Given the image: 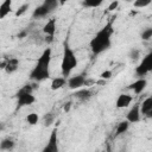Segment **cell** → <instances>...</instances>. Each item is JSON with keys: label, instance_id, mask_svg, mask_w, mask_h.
Returning <instances> with one entry per match:
<instances>
[{"label": "cell", "instance_id": "obj_2", "mask_svg": "<svg viewBox=\"0 0 152 152\" xmlns=\"http://www.w3.org/2000/svg\"><path fill=\"white\" fill-rule=\"evenodd\" d=\"M77 57L74 52V50L70 48L68 39L63 42V56H62V63H61V71L63 77L70 76L71 71L77 66Z\"/></svg>", "mask_w": 152, "mask_h": 152}, {"label": "cell", "instance_id": "obj_22", "mask_svg": "<svg viewBox=\"0 0 152 152\" xmlns=\"http://www.w3.org/2000/svg\"><path fill=\"white\" fill-rule=\"evenodd\" d=\"M55 119H56V115L52 113V112H49V113H46L45 115H44V118H43V122H44V126H51L52 124H53V121H55Z\"/></svg>", "mask_w": 152, "mask_h": 152}, {"label": "cell", "instance_id": "obj_24", "mask_svg": "<svg viewBox=\"0 0 152 152\" xmlns=\"http://www.w3.org/2000/svg\"><path fill=\"white\" fill-rule=\"evenodd\" d=\"M140 37H141V39L142 40H150L151 38H152V28L151 27H146V28H144L142 31H141V33H140Z\"/></svg>", "mask_w": 152, "mask_h": 152}, {"label": "cell", "instance_id": "obj_19", "mask_svg": "<svg viewBox=\"0 0 152 152\" xmlns=\"http://www.w3.org/2000/svg\"><path fill=\"white\" fill-rule=\"evenodd\" d=\"M14 140L11 139V138H5L0 141V150H4V151H10V150H13L14 148Z\"/></svg>", "mask_w": 152, "mask_h": 152}, {"label": "cell", "instance_id": "obj_21", "mask_svg": "<svg viewBox=\"0 0 152 152\" xmlns=\"http://www.w3.org/2000/svg\"><path fill=\"white\" fill-rule=\"evenodd\" d=\"M102 2H103V0H83L82 5L87 8H95V7L101 6Z\"/></svg>", "mask_w": 152, "mask_h": 152}, {"label": "cell", "instance_id": "obj_10", "mask_svg": "<svg viewBox=\"0 0 152 152\" xmlns=\"http://www.w3.org/2000/svg\"><path fill=\"white\" fill-rule=\"evenodd\" d=\"M51 58H52V49H51V48H46V49L42 52L40 57H39L38 61H37V63L40 64V65H43V66L50 68Z\"/></svg>", "mask_w": 152, "mask_h": 152}, {"label": "cell", "instance_id": "obj_30", "mask_svg": "<svg viewBox=\"0 0 152 152\" xmlns=\"http://www.w3.org/2000/svg\"><path fill=\"white\" fill-rule=\"evenodd\" d=\"M28 34V31L27 30H24V31H21L20 33H18V38H24V37H26Z\"/></svg>", "mask_w": 152, "mask_h": 152}, {"label": "cell", "instance_id": "obj_5", "mask_svg": "<svg viewBox=\"0 0 152 152\" xmlns=\"http://www.w3.org/2000/svg\"><path fill=\"white\" fill-rule=\"evenodd\" d=\"M151 71H152V52H148L147 55L144 56L139 65L135 66V75L140 78V77H145Z\"/></svg>", "mask_w": 152, "mask_h": 152}, {"label": "cell", "instance_id": "obj_31", "mask_svg": "<svg viewBox=\"0 0 152 152\" xmlns=\"http://www.w3.org/2000/svg\"><path fill=\"white\" fill-rule=\"evenodd\" d=\"M6 63H7V58L0 59V69H5V66H6Z\"/></svg>", "mask_w": 152, "mask_h": 152}, {"label": "cell", "instance_id": "obj_11", "mask_svg": "<svg viewBox=\"0 0 152 152\" xmlns=\"http://www.w3.org/2000/svg\"><path fill=\"white\" fill-rule=\"evenodd\" d=\"M147 86V81L145 77H140L139 80H137L135 82H133L132 84H129V89H132L135 94H141L144 91V89L146 88Z\"/></svg>", "mask_w": 152, "mask_h": 152}, {"label": "cell", "instance_id": "obj_33", "mask_svg": "<svg viewBox=\"0 0 152 152\" xmlns=\"http://www.w3.org/2000/svg\"><path fill=\"white\" fill-rule=\"evenodd\" d=\"M52 40H53V36H46V38H45V43L50 44Z\"/></svg>", "mask_w": 152, "mask_h": 152}, {"label": "cell", "instance_id": "obj_17", "mask_svg": "<svg viewBox=\"0 0 152 152\" xmlns=\"http://www.w3.org/2000/svg\"><path fill=\"white\" fill-rule=\"evenodd\" d=\"M12 11V0H4L0 5V19L6 18V15Z\"/></svg>", "mask_w": 152, "mask_h": 152}, {"label": "cell", "instance_id": "obj_26", "mask_svg": "<svg viewBox=\"0 0 152 152\" xmlns=\"http://www.w3.org/2000/svg\"><path fill=\"white\" fill-rule=\"evenodd\" d=\"M151 1L152 0H134L133 6L135 8H144V7H147L151 4Z\"/></svg>", "mask_w": 152, "mask_h": 152}, {"label": "cell", "instance_id": "obj_4", "mask_svg": "<svg viewBox=\"0 0 152 152\" xmlns=\"http://www.w3.org/2000/svg\"><path fill=\"white\" fill-rule=\"evenodd\" d=\"M59 7L58 0H44L42 5L37 6L32 13L33 18H44L51 14L53 11H56Z\"/></svg>", "mask_w": 152, "mask_h": 152}, {"label": "cell", "instance_id": "obj_12", "mask_svg": "<svg viewBox=\"0 0 152 152\" xmlns=\"http://www.w3.org/2000/svg\"><path fill=\"white\" fill-rule=\"evenodd\" d=\"M133 101V97L129 94H120L116 99V108H126L131 104V102Z\"/></svg>", "mask_w": 152, "mask_h": 152}, {"label": "cell", "instance_id": "obj_36", "mask_svg": "<svg viewBox=\"0 0 152 152\" xmlns=\"http://www.w3.org/2000/svg\"><path fill=\"white\" fill-rule=\"evenodd\" d=\"M126 1H127V2H129V1H132V0H126Z\"/></svg>", "mask_w": 152, "mask_h": 152}, {"label": "cell", "instance_id": "obj_15", "mask_svg": "<svg viewBox=\"0 0 152 152\" xmlns=\"http://www.w3.org/2000/svg\"><path fill=\"white\" fill-rule=\"evenodd\" d=\"M74 96L77 100H80L81 102H86L93 96V91L90 89H81L80 88V89H76V93L74 94Z\"/></svg>", "mask_w": 152, "mask_h": 152}, {"label": "cell", "instance_id": "obj_8", "mask_svg": "<svg viewBox=\"0 0 152 152\" xmlns=\"http://www.w3.org/2000/svg\"><path fill=\"white\" fill-rule=\"evenodd\" d=\"M86 78L87 76L84 74H80V75H75V76H71L70 78L66 80V83H68V87L72 90H76V89H80L84 86V82H86Z\"/></svg>", "mask_w": 152, "mask_h": 152}, {"label": "cell", "instance_id": "obj_23", "mask_svg": "<svg viewBox=\"0 0 152 152\" xmlns=\"http://www.w3.org/2000/svg\"><path fill=\"white\" fill-rule=\"evenodd\" d=\"M140 50L139 49H137V48H133V49H131L129 50V53H128V57H129V59L132 61V62H135V61H138L139 58H140Z\"/></svg>", "mask_w": 152, "mask_h": 152}, {"label": "cell", "instance_id": "obj_20", "mask_svg": "<svg viewBox=\"0 0 152 152\" xmlns=\"http://www.w3.org/2000/svg\"><path fill=\"white\" fill-rule=\"evenodd\" d=\"M129 127V122L127 120H124V121H120L118 124V127H116V131H115V135H120V134H124L127 132Z\"/></svg>", "mask_w": 152, "mask_h": 152}, {"label": "cell", "instance_id": "obj_25", "mask_svg": "<svg viewBox=\"0 0 152 152\" xmlns=\"http://www.w3.org/2000/svg\"><path fill=\"white\" fill-rule=\"evenodd\" d=\"M38 120H39V118H38V114L37 113H30L27 116H26V121H27V124L28 125H36L37 122H38Z\"/></svg>", "mask_w": 152, "mask_h": 152}, {"label": "cell", "instance_id": "obj_6", "mask_svg": "<svg viewBox=\"0 0 152 152\" xmlns=\"http://www.w3.org/2000/svg\"><path fill=\"white\" fill-rule=\"evenodd\" d=\"M49 77H50V68L43 66L38 63H36V65L33 66V69L30 72V80H32L34 82H42Z\"/></svg>", "mask_w": 152, "mask_h": 152}, {"label": "cell", "instance_id": "obj_34", "mask_svg": "<svg viewBox=\"0 0 152 152\" xmlns=\"http://www.w3.org/2000/svg\"><path fill=\"white\" fill-rule=\"evenodd\" d=\"M69 0H58V2H59V6H62V5H64V4H66Z\"/></svg>", "mask_w": 152, "mask_h": 152}, {"label": "cell", "instance_id": "obj_29", "mask_svg": "<svg viewBox=\"0 0 152 152\" xmlns=\"http://www.w3.org/2000/svg\"><path fill=\"white\" fill-rule=\"evenodd\" d=\"M118 6H119V1H118V0H114V1H112L110 5L108 6V11H114V10L118 8Z\"/></svg>", "mask_w": 152, "mask_h": 152}, {"label": "cell", "instance_id": "obj_13", "mask_svg": "<svg viewBox=\"0 0 152 152\" xmlns=\"http://www.w3.org/2000/svg\"><path fill=\"white\" fill-rule=\"evenodd\" d=\"M139 106H140V113L146 115V116H148V118H151V115H152V97L147 96L142 101V103L139 104Z\"/></svg>", "mask_w": 152, "mask_h": 152}, {"label": "cell", "instance_id": "obj_35", "mask_svg": "<svg viewBox=\"0 0 152 152\" xmlns=\"http://www.w3.org/2000/svg\"><path fill=\"white\" fill-rule=\"evenodd\" d=\"M4 127H5V126H4V124H2V122H0V132L4 129Z\"/></svg>", "mask_w": 152, "mask_h": 152}, {"label": "cell", "instance_id": "obj_32", "mask_svg": "<svg viewBox=\"0 0 152 152\" xmlns=\"http://www.w3.org/2000/svg\"><path fill=\"white\" fill-rule=\"evenodd\" d=\"M70 108H71V102L69 101V102H66V103L64 104V108H63V109H64V112H69Z\"/></svg>", "mask_w": 152, "mask_h": 152}, {"label": "cell", "instance_id": "obj_3", "mask_svg": "<svg viewBox=\"0 0 152 152\" xmlns=\"http://www.w3.org/2000/svg\"><path fill=\"white\" fill-rule=\"evenodd\" d=\"M33 86H34V84L26 83V84H24V86L17 91L15 97H17V106H18V108H21V107L30 106V104L34 103L36 97H34V95H32V91H33V89H34Z\"/></svg>", "mask_w": 152, "mask_h": 152}, {"label": "cell", "instance_id": "obj_16", "mask_svg": "<svg viewBox=\"0 0 152 152\" xmlns=\"http://www.w3.org/2000/svg\"><path fill=\"white\" fill-rule=\"evenodd\" d=\"M56 23H57L56 18H51L50 20H48V23L43 27V32L46 36H55V33H56Z\"/></svg>", "mask_w": 152, "mask_h": 152}, {"label": "cell", "instance_id": "obj_7", "mask_svg": "<svg viewBox=\"0 0 152 152\" xmlns=\"http://www.w3.org/2000/svg\"><path fill=\"white\" fill-rule=\"evenodd\" d=\"M43 152H58V137H57V128H53L46 146L43 148Z\"/></svg>", "mask_w": 152, "mask_h": 152}, {"label": "cell", "instance_id": "obj_28", "mask_svg": "<svg viewBox=\"0 0 152 152\" xmlns=\"http://www.w3.org/2000/svg\"><path fill=\"white\" fill-rule=\"evenodd\" d=\"M100 77L102 78V80H109L110 77H112V71L110 70H104V71H102L101 72V75H100Z\"/></svg>", "mask_w": 152, "mask_h": 152}, {"label": "cell", "instance_id": "obj_14", "mask_svg": "<svg viewBox=\"0 0 152 152\" xmlns=\"http://www.w3.org/2000/svg\"><path fill=\"white\" fill-rule=\"evenodd\" d=\"M19 68V59L15 58V57H12V58H7V63H6V66H5V71L6 74L11 75L13 72H15Z\"/></svg>", "mask_w": 152, "mask_h": 152}, {"label": "cell", "instance_id": "obj_1", "mask_svg": "<svg viewBox=\"0 0 152 152\" xmlns=\"http://www.w3.org/2000/svg\"><path fill=\"white\" fill-rule=\"evenodd\" d=\"M114 33L113 21H108L102 28H100L91 38L89 45L94 55H100L108 50L112 45V36Z\"/></svg>", "mask_w": 152, "mask_h": 152}, {"label": "cell", "instance_id": "obj_9", "mask_svg": "<svg viewBox=\"0 0 152 152\" xmlns=\"http://www.w3.org/2000/svg\"><path fill=\"white\" fill-rule=\"evenodd\" d=\"M141 119V113H140V106L139 103H135L133 104V107L128 110L127 115H126V120L129 122V124H137L139 122Z\"/></svg>", "mask_w": 152, "mask_h": 152}, {"label": "cell", "instance_id": "obj_27", "mask_svg": "<svg viewBox=\"0 0 152 152\" xmlns=\"http://www.w3.org/2000/svg\"><path fill=\"white\" fill-rule=\"evenodd\" d=\"M30 8V4H23L17 11H15V17H21V15H24L26 12H27V10Z\"/></svg>", "mask_w": 152, "mask_h": 152}, {"label": "cell", "instance_id": "obj_18", "mask_svg": "<svg viewBox=\"0 0 152 152\" xmlns=\"http://www.w3.org/2000/svg\"><path fill=\"white\" fill-rule=\"evenodd\" d=\"M66 84V78L65 77H55L51 82V89L52 90H58L61 88H63Z\"/></svg>", "mask_w": 152, "mask_h": 152}]
</instances>
